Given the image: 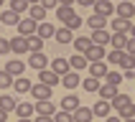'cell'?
I'll use <instances>...</instances> for the list:
<instances>
[{"instance_id": "6da1fadb", "label": "cell", "mask_w": 135, "mask_h": 122, "mask_svg": "<svg viewBox=\"0 0 135 122\" xmlns=\"http://www.w3.org/2000/svg\"><path fill=\"white\" fill-rule=\"evenodd\" d=\"M110 104L120 112V120H128V117H135V104L130 102L128 94H117V97L110 102Z\"/></svg>"}, {"instance_id": "7a4b0ae2", "label": "cell", "mask_w": 135, "mask_h": 122, "mask_svg": "<svg viewBox=\"0 0 135 122\" xmlns=\"http://www.w3.org/2000/svg\"><path fill=\"white\" fill-rule=\"evenodd\" d=\"M38 82L54 89L56 84H61V76L56 74V71H51V69H41V71H38Z\"/></svg>"}, {"instance_id": "3957f363", "label": "cell", "mask_w": 135, "mask_h": 122, "mask_svg": "<svg viewBox=\"0 0 135 122\" xmlns=\"http://www.w3.org/2000/svg\"><path fill=\"white\" fill-rule=\"evenodd\" d=\"M115 15H117V18H133L135 15V5H133V0H120V3H117V5H115Z\"/></svg>"}, {"instance_id": "277c9868", "label": "cell", "mask_w": 135, "mask_h": 122, "mask_svg": "<svg viewBox=\"0 0 135 122\" xmlns=\"http://www.w3.org/2000/svg\"><path fill=\"white\" fill-rule=\"evenodd\" d=\"M31 97L36 99V102H44V99H51V87H46V84L36 82L31 87Z\"/></svg>"}, {"instance_id": "5b68a950", "label": "cell", "mask_w": 135, "mask_h": 122, "mask_svg": "<svg viewBox=\"0 0 135 122\" xmlns=\"http://www.w3.org/2000/svg\"><path fill=\"white\" fill-rule=\"evenodd\" d=\"M28 66H33L36 71H41V69H46V64H49V59H46V53L44 51H31L28 61H26Z\"/></svg>"}, {"instance_id": "8992f818", "label": "cell", "mask_w": 135, "mask_h": 122, "mask_svg": "<svg viewBox=\"0 0 135 122\" xmlns=\"http://www.w3.org/2000/svg\"><path fill=\"white\" fill-rule=\"evenodd\" d=\"M56 18L61 21V26H66L69 21H74V18H76V13H74V8H71V5H59V8H56Z\"/></svg>"}, {"instance_id": "52a82bcc", "label": "cell", "mask_w": 135, "mask_h": 122, "mask_svg": "<svg viewBox=\"0 0 135 122\" xmlns=\"http://www.w3.org/2000/svg\"><path fill=\"white\" fill-rule=\"evenodd\" d=\"M94 13L110 18V15L115 13V3H112V0H97V3H94Z\"/></svg>"}, {"instance_id": "ba28073f", "label": "cell", "mask_w": 135, "mask_h": 122, "mask_svg": "<svg viewBox=\"0 0 135 122\" xmlns=\"http://www.w3.org/2000/svg\"><path fill=\"white\" fill-rule=\"evenodd\" d=\"M10 51H13V53H31L28 51V38H26V36L10 38Z\"/></svg>"}, {"instance_id": "9c48e42d", "label": "cell", "mask_w": 135, "mask_h": 122, "mask_svg": "<svg viewBox=\"0 0 135 122\" xmlns=\"http://www.w3.org/2000/svg\"><path fill=\"white\" fill-rule=\"evenodd\" d=\"M99 99H107V102H112L115 97H117V94H120V92H117V87H115V84H99Z\"/></svg>"}, {"instance_id": "30bf717a", "label": "cell", "mask_w": 135, "mask_h": 122, "mask_svg": "<svg viewBox=\"0 0 135 122\" xmlns=\"http://www.w3.org/2000/svg\"><path fill=\"white\" fill-rule=\"evenodd\" d=\"M38 28L36 21H31V18H26V21H18V36H33Z\"/></svg>"}, {"instance_id": "8fae6325", "label": "cell", "mask_w": 135, "mask_h": 122, "mask_svg": "<svg viewBox=\"0 0 135 122\" xmlns=\"http://www.w3.org/2000/svg\"><path fill=\"white\" fill-rule=\"evenodd\" d=\"M92 43H97V46H107L110 43V38H112V33L107 28H99V30H92Z\"/></svg>"}, {"instance_id": "7c38bea8", "label": "cell", "mask_w": 135, "mask_h": 122, "mask_svg": "<svg viewBox=\"0 0 135 122\" xmlns=\"http://www.w3.org/2000/svg\"><path fill=\"white\" fill-rule=\"evenodd\" d=\"M107 71H110V69H107L105 61H92L89 64V76H94V79H105Z\"/></svg>"}, {"instance_id": "4fadbf2b", "label": "cell", "mask_w": 135, "mask_h": 122, "mask_svg": "<svg viewBox=\"0 0 135 122\" xmlns=\"http://www.w3.org/2000/svg\"><path fill=\"white\" fill-rule=\"evenodd\" d=\"M71 117H74V122H92L94 120V112H92L89 107H76L74 112H71Z\"/></svg>"}, {"instance_id": "5bb4252c", "label": "cell", "mask_w": 135, "mask_h": 122, "mask_svg": "<svg viewBox=\"0 0 135 122\" xmlns=\"http://www.w3.org/2000/svg\"><path fill=\"white\" fill-rule=\"evenodd\" d=\"M33 109H36V114H46V117H54V114H56V107H54V102H49V99L36 102Z\"/></svg>"}, {"instance_id": "9a60e30c", "label": "cell", "mask_w": 135, "mask_h": 122, "mask_svg": "<svg viewBox=\"0 0 135 122\" xmlns=\"http://www.w3.org/2000/svg\"><path fill=\"white\" fill-rule=\"evenodd\" d=\"M92 112H94V117H110V112H112V104H110L107 99H99V102H94Z\"/></svg>"}, {"instance_id": "2e32d148", "label": "cell", "mask_w": 135, "mask_h": 122, "mask_svg": "<svg viewBox=\"0 0 135 122\" xmlns=\"http://www.w3.org/2000/svg\"><path fill=\"white\" fill-rule=\"evenodd\" d=\"M84 56H87V61H102L105 59V46H97V43H92L89 48H87V53H84Z\"/></svg>"}, {"instance_id": "e0dca14e", "label": "cell", "mask_w": 135, "mask_h": 122, "mask_svg": "<svg viewBox=\"0 0 135 122\" xmlns=\"http://www.w3.org/2000/svg\"><path fill=\"white\" fill-rule=\"evenodd\" d=\"M110 26H112V33H130L133 21H128V18H115V21H110Z\"/></svg>"}, {"instance_id": "ac0fdd59", "label": "cell", "mask_w": 135, "mask_h": 122, "mask_svg": "<svg viewBox=\"0 0 135 122\" xmlns=\"http://www.w3.org/2000/svg\"><path fill=\"white\" fill-rule=\"evenodd\" d=\"M76 107H82V102H79L76 94H66V97L61 99V109H64V112H74Z\"/></svg>"}, {"instance_id": "d6986e66", "label": "cell", "mask_w": 135, "mask_h": 122, "mask_svg": "<svg viewBox=\"0 0 135 122\" xmlns=\"http://www.w3.org/2000/svg\"><path fill=\"white\" fill-rule=\"evenodd\" d=\"M5 71L13 76V79H18V76H23V71H26V61H8Z\"/></svg>"}, {"instance_id": "ffe728a7", "label": "cell", "mask_w": 135, "mask_h": 122, "mask_svg": "<svg viewBox=\"0 0 135 122\" xmlns=\"http://www.w3.org/2000/svg\"><path fill=\"white\" fill-rule=\"evenodd\" d=\"M31 87H33V82L26 79V76H18V79L13 82V89L18 92V94H31Z\"/></svg>"}, {"instance_id": "44dd1931", "label": "cell", "mask_w": 135, "mask_h": 122, "mask_svg": "<svg viewBox=\"0 0 135 122\" xmlns=\"http://www.w3.org/2000/svg\"><path fill=\"white\" fill-rule=\"evenodd\" d=\"M28 15H31V21L44 23V21H46V8L41 5V3H36V5H31V8H28Z\"/></svg>"}, {"instance_id": "7402d4cb", "label": "cell", "mask_w": 135, "mask_h": 122, "mask_svg": "<svg viewBox=\"0 0 135 122\" xmlns=\"http://www.w3.org/2000/svg\"><path fill=\"white\" fill-rule=\"evenodd\" d=\"M51 71H56L59 76L69 74V71H71V66H69V59H54V61H51Z\"/></svg>"}, {"instance_id": "603a6c76", "label": "cell", "mask_w": 135, "mask_h": 122, "mask_svg": "<svg viewBox=\"0 0 135 122\" xmlns=\"http://www.w3.org/2000/svg\"><path fill=\"white\" fill-rule=\"evenodd\" d=\"M54 38H56L59 43H71V41H74V30H69L66 26H61V28H56Z\"/></svg>"}, {"instance_id": "cb8c5ba5", "label": "cell", "mask_w": 135, "mask_h": 122, "mask_svg": "<svg viewBox=\"0 0 135 122\" xmlns=\"http://www.w3.org/2000/svg\"><path fill=\"white\" fill-rule=\"evenodd\" d=\"M69 66H71V71H82L84 66H89V61H87L84 53H74V56L69 59Z\"/></svg>"}, {"instance_id": "d4e9b609", "label": "cell", "mask_w": 135, "mask_h": 122, "mask_svg": "<svg viewBox=\"0 0 135 122\" xmlns=\"http://www.w3.org/2000/svg\"><path fill=\"white\" fill-rule=\"evenodd\" d=\"M128 33H112V38H110V43H112L115 51H125V46H128Z\"/></svg>"}, {"instance_id": "484cf974", "label": "cell", "mask_w": 135, "mask_h": 122, "mask_svg": "<svg viewBox=\"0 0 135 122\" xmlns=\"http://www.w3.org/2000/svg\"><path fill=\"white\" fill-rule=\"evenodd\" d=\"M61 84H64L66 89H76V87L82 84V79H79V74H76V71H69V74L61 76Z\"/></svg>"}, {"instance_id": "4316f807", "label": "cell", "mask_w": 135, "mask_h": 122, "mask_svg": "<svg viewBox=\"0 0 135 122\" xmlns=\"http://www.w3.org/2000/svg\"><path fill=\"white\" fill-rule=\"evenodd\" d=\"M84 23H87V26H89L92 30H99V28H107V23H110V21H107L105 15H97V13H94L92 18H87Z\"/></svg>"}, {"instance_id": "83f0119b", "label": "cell", "mask_w": 135, "mask_h": 122, "mask_svg": "<svg viewBox=\"0 0 135 122\" xmlns=\"http://www.w3.org/2000/svg\"><path fill=\"white\" fill-rule=\"evenodd\" d=\"M36 33H38V36H41V38L46 41V38H54V33H56V28H54L51 23H46V21H44V23H38Z\"/></svg>"}, {"instance_id": "f1b7e54d", "label": "cell", "mask_w": 135, "mask_h": 122, "mask_svg": "<svg viewBox=\"0 0 135 122\" xmlns=\"http://www.w3.org/2000/svg\"><path fill=\"white\" fill-rule=\"evenodd\" d=\"M18 21H21V15L13 13V10H3L0 13V23H5V26H18Z\"/></svg>"}, {"instance_id": "f546056e", "label": "cell", "mask_w": 135, "mask_h": 122, "mask_svg": "<svg viewBox=\"0 0 135 122\" xmlns=\"http://www.w3.org/2000/svg\"><path fill=\"white\" fill-rule=\"evenodd\" d=\"M71 43H74L76 53H87V48L92 46V38H87V36H79V38H74Z\"/></svg>"}, {"instance_id": "4dcf8cb0", "label": "cell", "mask_w": 135, "mask_h": 122, "mask_svg": "<svg viewBox=\"0 0 135 122\" xmlns=\"http://www.w3.org/2000/svg\"><path fill=\"white\" fill-rule=\"evenodd\" d=\"M15 107H18V102H15L10 94H3V97H0V109H5V112H15Z\"/></svg>"}, {"instance_id": "1f68e13d", "label": "cell", "mask_w": 135, "mask_h": 122, "mask_svg": "<svg viewBox=\"0 0 135 122\" xmlns=\"http://www.w3.org/2000/svg\"><path fill=\"white\" fill-rule=\"evenodd\" d=\"M28 38V51H44V38L33 33V36H26Z\"/></svg>"}, {"instance_id": "d6a6232c", "label": "cell", "mask_w": 135, "mask_h": 122, "mask_svg": "<svg viewBox=\"0 0 135 122\" xmlns=\"http://www.w3.org/2000/svg\"><path fill=\"white\" fill-rule=\"evenodd\" d=\"M33 112H36V109H33L31 102H18V107H15V114H18V117H31Z\"/></svg>"}, {"instance_id": "836d02e7", "label": "cell", "mask_w": 135, "mask_h": 122, "mask_svg": "<svg viewBox=\"0 0 135 122\" xmlns=\"http://www.w3.org/2000/svg\"><path fill=\"white\" fill-rule=\"evenodd\" d=\"M28 8H31V3H28V0H10V10H13V13H18V15H21V13H26Z\"/></svg>"}, {"instance_id": "e575fe53", "label": "cell", "mask_w": 135, "mask_h": 122, "mask_svg": "<svg viewBox=\"0 0 135 122\" xmlns=\"http://www.w3.org/2000/svg\"><path fill=\"white\" fill-rule=\"evenodd\" d=\"M117 66H120L122 71H130V69H135V56H130V53L125 51V53H122V61L117 64Z\"/></svg>"}, {"instance_id": "d590c367", "label": "cell", "mask_w": 135, "mask_h": 122, "mask_svg": "<svg viewBox=\"0 0 135 122\" xmlns=\"http://www.w3.org/2000/svg\"><path fill=\"white\" fill-rule=\"evenodd\" d=\"M82 89L84 92H97L99 89V79H94V76H87L82 82Z\"/></svg>"}, {"instance_id": "8d00e7d4", "label": "cell", "mask_w": 135, "mask_h": 122, "mask_svg": "<svg viewBox=\"0 0 135 122\" xmlns=\"http://www.w3.org/2000/svg\"><path fill=\"white\" fill-rule=\"evenodd\" d=\"M13 82H15V79L8 74L5 69H3V71H0V89H8V87H13Z\"/></svg>"}, {"instance_id": "74e56055", "label": "cell", "mask_w": 135, "mask_h": 122, "mask_svg": "<svg viewBox=\"0 0 135 122\" xmlns=\"http://www.w3.org/2000/svg\"><path fill=\"white\" fill-rule=\"evenodd\" d=\"M54 122H74V117H71V112L56 109V114H54Z\"/></svg>"}, {"instance_id": "f35d334b", "label": "cell", "mask_w": 135, "mask_h": 122, "mask_svg": "<svg viewBox=\"0 0 135 122\" xmlns=\"http://www.w3.org/2000/svg\"><path fill=\"white\" fill-rule=\"evenodd\" d=\"M105 82H107V84H115V87H117V84L122 82V74H120V71H107Z\"/></svg>"}, {"instance_id": "ab89813d", "label": "cell", "mask_w": 135, "mask_h": 122, "mask_svg": "<svg viewBox=\"0 0 135 122\" xmlns=\"http://www.w3.org/2000/svg\"><path fill=\"white\" fill-rule=\"evenodd\" d=\"M122 53H125V51H115V48H112V51H110V56H107V59L112 61V64H120V61H122Z\"/></svg>"}, {"instance_id": "60d3db41", "label": "cell", "mask_w": 135, "mask_h": 122, "mask_svg": "<svg viewBox=\"0 0 135 122\" xmlns=\"http://www.w3.org/2000/svg\"><path fill=\"white\" fill-rule=\"evenodd\" d=\"M82 23H84V21L79 18V15H76L74 21H69V23H66V28H69V30H76V28H82Z\"/></svg>"}, {"instance_id": "b9f144b4", "label": "cell", "mask_w": 135, "mask_h": 122, "mask_svg": "<svg viewBox=\"0 0 135 122\" xmlns=\"http://www.w3.org/2000/svg\"><path fill=\"white\" fill-rule=\"evenodd\" d=\"M3 53H10V41L8 38H0V56Z\"/></svg>"}, {"instance_id": "7bdbcfd3", "label": "cell", "mask_w": 135, "mask_h": 122, "mask_svg": "<svg viewBox=\"0 0 135 122\" xmlns=\"http://www.w3.org/2000/svg\"><path fill=\"white\" fill-rule=\"evenodd\" d=\"M41 5L46 10H51V8H59V0H41Z\"/></svg>"}, {"instance_id": "ee69618b", "label": "cell", "mask_w": 135, "mask_h": 122, "mask_svg": "<svg viewBox=\"0 0 135 122\" xmlns=\"http://www.w3.org/2000/svg\"><path fill=\"white\" fill-rule=\"evenodd\" d=\"M125 51H128L130 56H135V38H128V46H125Z\"/></svg>"}, {"instance_id": "f6af8a7d", "label": "cell", "mask_w": 135, "mask_h": 122, "mask_svg": "<svg viewBox=\"0 0 135 122\" xmlns=\"http://www.w3.org/2000/svg\"><path fill=\"white\" fill-rule=\"evenodd\" d=\"M33 122H54V117H46V114H38Z\"/></svg>"}, {"instance_id": "bcb514c9", "label": "cell", "mask_w": 135, "mask_h": 122, "mask_svg": "<svg viewBox=\"0 0 135 122\" xmlns=\"http://www.w3.org/2000/svg\"><path fill=\"white\" fill-rule=\"evenodd\" d=\"M8 114H10V112H5V109H0V122H5V120H8Z\"/></svg>"}, {"instance_id": "7dc6e473", "label": "cell", "mask_w": 135, "mask_h": 122, "mask_svg": "<svg viewBox=\"0 0 135 122\" xmlns=\"http://www.w3.org/2000/svg\"><path fill=\"white\" fill-rule=\"evenodd\" d=\"M76 3H82V5H94L97 0H76Z\"/></svg>"}, {"instance_id": "c3c4849f", "label": "cell", "mask_w": 135, "mask_h": 122, "mask_svg": "<svg viewBox=\"0 0 135 122\" xmlns=\"http://www.w3.org/2000/svg\"><path fill=\"white\" fill-rule=\"evenodd\" d=\"M76 0H59V5H74Z\"/></svg>"}, {"instance_id": "681fc988", "label": "cell", "mask_w": 135, "mask_h": 122, "mask_svg": "<svg viewBox=\"0 0 135 122\" xmlns=\"http://www.w3.org/2000/svg\"><path fill=\"white\" fill-rule=\"evenodd\" d=\"M105 122H122V120H120V117H107Z\"/></svg>"}, {"instance_id": "f907efd6", "label": "cell", "mask_w": 135, "mask_h": 122, "mask_svg": "<svg viewBox=\"0 0 135 122\" xmlns=\"http://www.w3.org/2000/svg\"><path fill=\"white\" fill-rule=\"evenodd\" d=\"M130 38H135V23L130 26Z\"/></svg>"}, {"instance_id": "816d5d0a", "label": "cell", "mask_w": 135, "mask_h": 122, "mask_svg": "<svg viewBox=\"0 0 135 122\" xmlns=\"http://www.w3.org/2000/svg\"><path fill=\"white\" fill-rule=\"evenodd\" d=\"M18 122H31V117H18Z\"/></svg>"}, {"instance_id": "f5cc1de1", "label": "cell", "mask_w": 135, "mask_h": 122, "mask_svg": "<svg viewBox=\"0 0 135 122\" xmlns=\"http://www.w3.org/2000/svg\"><path fill=\"white\" fill-rule=\"evenodd\" d=\"M122 122H135V117H128V120H122Z\"/></svg>"}, {"instance_id": "db71d44e", "label": "cell", "mask_w": 135, "mask_h": 122, "mask_svg": "<svg viewBox=\"0 0 135 122\" xmlns=\"http://www.w3.org/2000/svg\"><path fill=\"white\" fill-rule=\"evenodd\" d=\"M28 3H31V5H36V3H41V0H28Z\"/></svg>"}, {"instance_id": "11a10c76", "label": "cell", "mask_w": 135, "mask_h": 122, "mask_svg": "<svg viewBox=\"0 0 135 122\" xmlns=\"http://www.w3.org/2000/svg\"><path fill=\"white\" fill-rule=\"evenodd\" d=\"M0 5H3V0H0Z\"/></svg>"}, {"instance_id": "9f6ffc18", "label": "cell", "mask_w": 135, "mask_h": 122, "mask_svg": "<svg viewBox=\"0 0 135 122\" xmlns=\"http://www.w3.org/2000/svg\"><path fill=\"white\" fill-rule=\"evenodd\" d=\"M133 5H135V3H133Z\"/></svg>"}]
</instances>
